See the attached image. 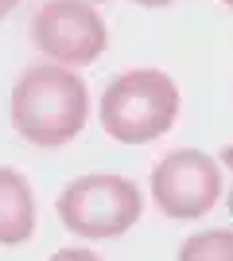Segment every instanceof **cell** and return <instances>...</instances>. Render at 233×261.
<instances>
[{
	"label": "cell",
	"mask_w": 233,
	"mask_h": 261,
	"mask_svg": "<svg viewBox=\"0 0 233 261\" xmlns=\"http://www.w3.org/2000/svg\"><path fill=\"white\" fill-rule=\"evenodd\" d=\"M12 129L35 148H62L86 129L89 90L86 78L55 63L27 66L12 86Z\"/></svg>",
	"instance_id": "1"
},
{
	"label": "cell",
	"mask_w": 233,
	"mask_h": 261,
	"mask_svg": "<svg viewBox=\"0 0 233 261\" xmlns=\"http://www.w3.org/2000/svg\"><path fill=\"white\" fill-rule=\"evenodd\" d=\"M179 86L167 70H124L105 86L97 101V117L105 137L117 144H152L175 129L179 121Z\"/></svg>",
	"instance_id": "2"
},
{
	"label": "cell",
	"mask_w": 233,
	"mask_h": 261,
	"mask_svg": "<svg viewBox=\"0 0 233 261\" xmlns=\"http://www.w3.org/2000/svg\"><path fill=\"white\" fill-rule=\"evenodd\" d=\"M58 222L89 242L121 238L144 215V191L117 172H89L70 179L55 199Z\"/></svg>",
	"instance_id": "3"
},
{
	"label": "cell",
	"mask_w": 233,
	"mask_h": 261,
	"mask_svg": "<svg viewBox=\"0 0 233 261\" xmlns=\"http://www.w3.org/2000/svg\"><path fill=\"white\" fill-rule=\"evenodd\" d=\"M31 47L55 66H89L109 47V28L89 0H43L31 16Z\"/></svg>",
	"instance_id": "4"
},
{
	"label": "cell",
	"mask_w": 233,
	"mask_h": 261,
	"mask_svg": "<svg viewBox=\"0 0 233 261\" xmlns=\"http://www.w3.org/2000/svg\"><path fill=\"white\" fill-rule=\"evenodd\" d=\"M148 191L167 218L194 222L222 199V164L202 148H175L155 160Z\"/></svg>",
	"instance_id": "5"
},
{
	"label": "cell",
	"mask_w": 233,
	"mask_h": 261,
	"mask_svg": "<svg viewBox=\"0 0 233 261\" xmlns=\"http://www.w3.org/2000/svg\"><path fill=\"white\" fill-rule=\"evenodd\" d=\"M35 234V191L27 175L0 164V246H23Z\"/></svg>",
	"instance_id": "6"
},
{
	"label": "cell",
	"mask_w": 233,
	"mask_h": 261,
	"mask_svg": "<svg viewBox=\"0 0 233 261\" xmlns=\"http://www.w3.org/2000/svg\"><path fill=\"white\" fill-rule=\"evenodd\" d=\"M175 261H233V230H198L183 238Z\"/></svg>",
	"instance_id": "7"
},
{
	"label": "cell",
	"mask_w": 233,
	"mask_h": 261,
	"mask_svg": "<svg viewBox=\"0 0 233 261\" xmlns=\"http://www.w3.org/2000/svg\"><path fill=\"white\" fill-rule=\"evenodd\" d=\"M51 261H101L93 250H86V246H62V250L51 253Z\"/></svg>",
	"instance_id": "8"
},
{
	"label": "cell",
	"mask_w": 233,
	"mask_h": 261,
	"mask_svg": "<svg viewBox=\"0 0 233 261\" xmlns=\"http://www.w3.org/2000/svg\"><path fill=\"white\" fill-rule=\"evenodd\" d=\"M218 164L233 172V144H225L222 152H218ZM225 207H229V215H233V187H229V199H225Z\"/></svg>",
	"instance_id": "9"
},
{
	"label": "cell",
	"mask_w": 233,
	"mask_h": 261,
	"mask_svg": "<svg viewBox=\"0 0 233 261\" xmlns=\"http://www.w3.org/2000/svg\"><path fill=\"white\" fill-rule=\"evenodd\" d=\"M16 8H20V0H0V23L8 20V16H12Z\"/></svg>",
	"instance_id": "10"
},
{
	"label": "cell",
	"mask_w": 233,
	"mask_h": 261,
	"mask_svg": "<svg viewBox=\"0 0 233 261\" xmlns=\"http://www.w3.org/2000/svg\"><path fill=\"white\" fill-rule=\"evenodd\" d=\"M132 4H140V8H167V4H175V0H132Z\"/></svg>",
	"instance_id": "11"
},
{
	"label": "cell",
	"mask_w": 233,
	"mask_h": 261,
	"mask_svg": "<svg viewBox=\"0 0 233 261\" xmlns=\"http://www.w3.org/2000/svg\"><path fill=\"white\" fill-rule=\"evenodd\" d=\"M222 4H225V8H233V0H222Z\"/></svg>",
	"instance_id": "12"
}]
</instances>
